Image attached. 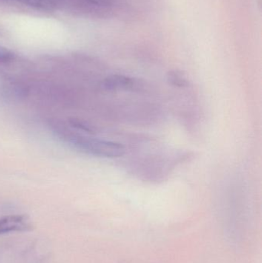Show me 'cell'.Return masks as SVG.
Listing matches in <instances>:
<instances>
[{
	"instance_id": "3957f363",
	"label": "cell",
	"mask_w": 262,
	"mask_h": 263,
	"mask_svg": "<svg viewBox=\"0 0 262 263\" xmlns=\"http://www.w3.org/2000/svg\"><path fill=\"white\" fill-rule=\"evenodd\" d=\"M29 219L23 215H11L0 218V236L32 230Z\"/></svg>"
},
{
	"instance_id": "7a4b0ae2",
	"label": "cell",
	"mask_w": 262,
	"mask_h": 263,
	"mask_svg": "<svg viewBox=\"0 0 262 263\" xmlns=\"http://www.w3.org/2000/svg\"><path fill=\"white\" fill-rule=\"evenodd\" d=\"M141 87V83L132 77L127 76L115 75L109 76L102 81L101 88L108 92L117 90H136Z\"/></svg>"
},
{
	"instance_id": "52a82bcc",
	"label": "cell",
	"mask_w": 262,
	"mask_h": 263,
	"mask_svg": "<svg viewBox=\"0 0 262 263\" xmlns=\"http://www.w3.org/2000/svg\"><path fill=\"white\" fill-rule=\"evenodd\" d=\"M15 58V54L6 48L0 46V63H8Z\"/></svg>"
},
{
	"instance_id": "8992f818",
	"label": "cell",
	"mask_w": 262,
	"mask_h": 263,
	"mask_svg": "<svg viewBox=\"0 0 262 263\" xmlns=\"http://www.w3.org/2000/svg\"><path fill=\"white\" fill-rule=\"evenodd\" d=\"M26 3L35 7L50 9L53 6L52 0H24Z\"/></svg>"
},
{
	"instance_id": "277c9868",
	"label": "cell",
	"mask_w": 262,
	"mask_h": 263,
	"mask_svg": "<svg viewBox=\"0 0 262 263\" xmlns=\"http://www.w3.org/2000/svg\"><path fill=\"white\" fill-rule=\"evenodd\" d=\"M168 82L172 86L178 88H186L189 86V82L182 72L176 70L170 71L168 73Z\"/></svg>"
},
{
	"instance_id": "ba28073f",
	"label": "cell",
	"mask_w": 262,
	"mask_h": 263,
	"mask_svg": "<svg viewBox=\"0 0 262 263\" xmlns=\"http://www.w3.org/2000/svg\"><path fill=\"white\" fill-rule=\"evenodd\" d=\"M92 3H95L98 5H106L109 3V0H89Z\"/></svg>"
},
{
	"instance_id": "5b68a950",
	"label": "cell",
	"mask_w": 262,
	"mask_h": 263,
	"mask_svg": "<svg viewBox=\"0 0 262 263\" xmlns=\"http://www.w3.org/2000/svg\"><path fill=\"white\" fill-rule=\"evenodd\" d=\"M71 125L73 127L76 128V129H79V130L85 131L88 133H94V129L92 126H89L87 123L85 122L81 121L79 120H72L70 121Z\"/></svg>"
},
{
	"instance_id": "6da1fadb",
	"label": "cell",
	"mask_w": 262,
	"mask_h": 263,
	"mask_svg": "<svg viewBox=\"0 0 262 263\" xmlns=\"http://www.w3.org/2000/svg\"><path fill=\"white\" fill-rule=\"evenodd\" d=\"M57 133L74 148L86 154L98 157L115 158L120 157L126 153L124 145L118 142L88 137L64 129H58Z\"/></svg>"
}]
</instances>
